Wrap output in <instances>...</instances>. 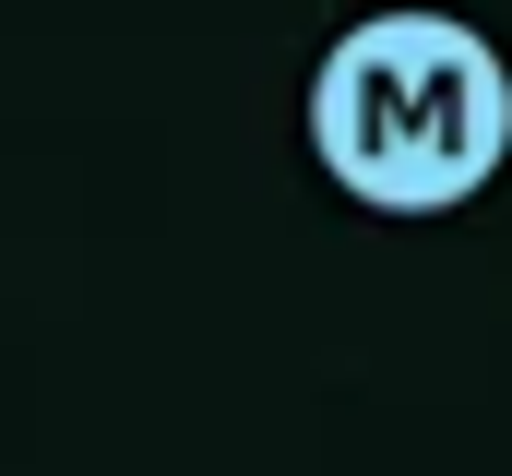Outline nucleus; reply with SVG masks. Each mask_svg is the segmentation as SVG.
<instances>
[{
	"instance_id": "nucleus-1",
	"label": "nucleus",
	"mask_w": 512,
	"mask_h": 476,
	"mask_svg": "<svg viewBox=\"0 0 512 476\" xmlns=\"http://www.w3.org/2000/svg\"><path fill=\"white\" fill-rule=\"evenodd\" d=\"M310 131L334 155V179L358 203H393V215H441L465 203L512 143V84L501 60L441 24V12H382L358 24L334 60H322V96H310Z\"/></svg>"
}]
</instances>
